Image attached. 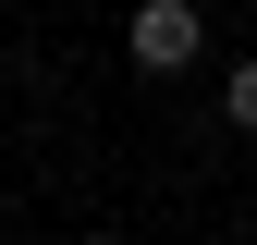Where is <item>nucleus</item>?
Instances as JSON below:
<instances>
[{"instance_id": "1", "label": "nucleus", "mask_w": 257, "mask_h": 245, "mask_svg": "<svg viewBox=\"0 0 257 245\" xmlns=\"http://www.w3.org/2000/svg\"><path fill=\"white\" fill-rule=\"evenodd\" d=\"M122 49H135V74H184V61L208 49V25H196V0H135Z\"/></svg>"}, {"instance_id": "2", "label": "nucleus", "mask_w": 257, "mask_h": 245, "mask_svg": "<svg viewBox=\"0 0 257 245\" xmlns=\"http://www.w3.org/2000/svg\"><path fill=\"white\" fill-rule=\"evenodd\" d=\"M220 110H233V122H245V135H257V61H245V74H233V86H220Z\"/></svg>"}, {"instance_id": "3", "label": "nucleus", "mask_w": 257, "mask_h": 245, "mask_svg": "<svg viewBox=\"0 0 257 245\" xmlns=\"http://www.w3.org/2000/svg\"><path fill=\"white\" fill-rule=\"evenodd\" d=\"M86 245H122V233H86Z\"/></svg>"}]
</instances>
